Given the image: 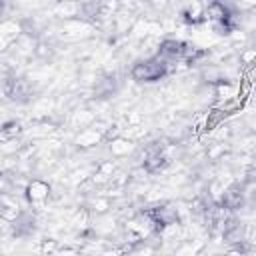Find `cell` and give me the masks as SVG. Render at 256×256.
Instances as JSON below:
<instances>
[{
	"instance_id": "1",
	"label": "cell",
	"mask_w": 256,
	"mask_h": 256,
	"mask_svg": "<svg viewBox=\"0 0 256 256\" xmlns=\"http://www.w3.org/2000/svg\"><path fill=\"white\" fill-rule=\"evenodd\" d=\"M166 72H168V62L156 54L154 58L136 62V64L132 66V70H130V76H132V80H136V82H156V80H160Z\"/></svg>"
},
{
	"instance_id": "2",
	"label": "cell",
	"mask_w": 256,
	"mask_h": 256,
	"mask_svg": "<svg viewBox=\"0 0 256 256\" xmlns=\"http://www.w3.org/2000/svg\"><path fill=\"white\" fill-rule=\"evenodd\" d=\"M50 194V186L44 182V180H32L26 188V196L32 204H38V202H44Z\"/></svg>"
},
{
	"instance_id": "3",
	"label": "cell",
	"mask_w": 256,
	"mask_h": 256,
	"mask_svg": "<svg viewBox=\"0 0 256 256\" xmlns=\"http://www.w3.org/2000/svg\"><path fill=\"white\" fill-rule=\"evenodd\" d=\"M242 202H244V192H242L238 186H232V188H228V190L222 194V206L228 208V210L240 208Z\"/></svg>"
},
{
	"instance_id": "4",
	"label": "cell",
	"mask_w": 256,
	"mask_h": 256,
	"mask_svg": "<svg viewBox=\"0 0 256 256\" xmlns=\"http://www.w3.org/2000/svg\"><path fill=\"white\" fill-rule=\"evenodd\" d=\"M182 16H184L188 22L196 24V22H200V20H204V18H206V8H204L202 4H190V6H186V8H184Z\"/></svg>"
},
{
	"instance_id": "5",
	"label": "cell",
	"mask_w": 256,
	"mask_h": 256,
	"mask_svg": "<svg viewBox=\"0 0 256 256\" xmlns=\"http://www.w3.org/2000/svg\"><path fill=\"white\" fill-rule=\"evenodd\" d=\"M98 138H100V134L96 130H86V132H82L78 136V144L80 146H92V144L98 142Z\"/></svg>"
},
{
	"instance_id": "6",
	"label": "cell",
	"mask_w": 256,
	"mask_h": 256,
	"mask_svg": "<svg viewBox=\"0 0 256 256\" xmlns=\"http://www.w3.org/2000/svg\"><path fill=\"white\" fill-rule=\"evenodd\" d=\"M128 150H130V142H126V140H114L112 142V152L114 154H124Z\"/></svg>"
}]
</instances>
